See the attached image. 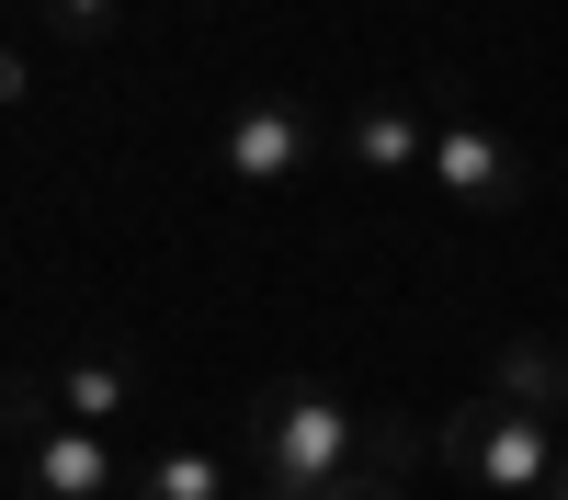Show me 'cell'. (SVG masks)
<instances>
[{
	"label": "cell",
	"mask_w": 568,
	"mask_h": 500,
	"mask_svg": "<svg viewBox=\"0 0 568 500\" xmlns=\"http://www.w3.org/2000/svg\"><path fill=\"white\" fill-rule=\"evenodd\" d=\"M375 467V432H364V409L342 387H318V376H284L262 398V421H251V478L262 489H296V500H329V489H353Z\"/></svg>",
	"instance_id": "1"
},
{
	"label": "cell",
	"mask_w": 568,
	"mask_h": 500,
	"mask_svg": "<svg viewBox=\"0 0 568 500\" xmlns=\"http://www.w3.org/2000/svg\"><path fill=\"white\" fill-rule=\"evenodd\" d=\"M433 455L466 478V489H489V500H546L557 489V432H546V409H500V398H466L455 421L433 432Z\"/></svg>",
	"instance_id": "2"
},
{
	"label": "cell",
	"mask_w": 568,
	"mask_h": 500,
	"mask_svg": "<svg viewBox=\"0 0 568 500\" xmlns=\"http://www.w3.org/2000/svg\"><path fill=\"white\" fill-rule=\"evenodd\" d=\"M12 455H23V500H103V489H125V455L91 421H58L45 376L12 387Z\"/></svg>",
	"instance_id": "3"
},
{
	"label": "cell",
	"mask_w": 568,
	"mask_h": 500,
	"mask_svg": "<svg viewBox=\"0 0 568 500\" xmlns=\"http://www.w3.org/2000/svg\"><path fill=\"white\" fill-rule=\"evenodd\" d=\"M433 194L466 205V216H500V205H524V194H535V160L511 149L500 125L444 114V125H433Z\"/></svg>",
	"instance_id": "4"
},
{
	"label": "cell",
	"mask_w": 568,
	"mask_h": 500,
	"mask_svg": "<svg viewBox=\"0 0 568 500\" xmlns=\"http://www.w3.org/2000/svg\"><path fill=\"white\" fill-rule=\"evenodd\" d=\"M307 160H318V114L284 103V91H262V103H240L216 125V171L227 182H296Z\"/></svg>",
	"instance_id": "5"
},
{
	"label": "cell",
	"mask_w": 568,
	"mask_h": 500,
	"mask_svg": "<svg viewBox=\"0 0 568 500\" xmlns=\"http://www.w3.org/2000/svg\"><path fill=\"white\" fill-rule=\"evenodd\" d=\"M433 125H444V114H420V103H353V114H342V160L375 171V182L433 171Z\"/></svg>",
	"instance_id": "6"
},
{
	"label": "cell",
	"mask_w": 568,
	"mask_h": 500,
	"mask_svg": "<svg viewBox=\"0 0 568 500\" xmlns=\"http://www.w3.org/2000/svg\"><path fill=\"white\" fill-rule=\"evenodd\" d=\"M45 398H58V421L114 432L125 409H149V376H136V353H69L58 376H45Z\"/></svg>",
	"instance_id": "7"
},
{
	"label": "cell",
	"mask_w": 568,
	"mask_h": 500,
	"mask_svg": "<svg viewBox=\"0 0 568 500\" xmlns=\"http://www.w3.org/2000/svg\"><path fill=\"white\" fill-rule=\"evenodd\" d=\"M240 478H227L216 443H160L149 467H136V500H227Z\"/></svg>",
	"instance_id": "8"
},
{
	"label": "cell",
	"mask_w": 568,
	"mask_h": 500,
	"mask_svg": "<svg viewBox=\"0 0 568 500\" xmlns=\"http://www.w3.org/2000/svg\"><path fill=\"white\" fill-rule=\"evenodd\" d=\"M557 387H568V353H546L535 330L489 353V398H500V409H557Z\"/></svg>",
	"instance_id": "9"
},
{
	"label": "cell",
	"mask_w": 568,
	"mask_h": 500,
	"mask_svg": "<svg viewBox=\"0 0 568 500\" xmlns=\"http://www.w3.org/2000/svg\"><path fill=\"white\" fill-rule=\"evenodd\" d=\"M34 23L58 34V45H103V34L125 23V0H34Z\"/></svg>",
	"instance_id": "10"
},
{
	"label": "cell",
	"mask_w": 568,
	"mask_h": 500,
	"mask_svg": "<svg viewBox=\"0 0 568 500\" xmlns=\"http://www.w3.org/2000/svg\"><path fill=\"white\" fill-rule=\"evenodd\" d=\"M329 500H420V489H409V467H364L353 489H329Z\"/></svg>",
	"instance_id": "11"
},
{
	"label": "cell",
	"mask_w": 568,
	"mask_h": 500,
	"mask_svg": "<svg viewBox=\"0 0 568 500\" xmlns=\"http://www.w3.org/2000/svg\"><path fill=\"white\" fill-rule=\"evenodd\" d=\"M240 500H296V489H240Z\"/></svg>",
	"instance_id": "12"
},
{
	"label": "cell",
	"mask_w": 568,
	"mask_h": 500,
	"mask_svg": "<svg viewBox=\"0 0 568 500\" xmlns=\"http://www.w3.org/2000/svg\"><path fill=\"white\" fill-rule=\"evenodd\" d=\"M557 353H568V341H557ZM557 421H568V387H557Z\"/></svg>",
	"instance_id": "13"
},
{
	"label": "cell",
	"mask_w": 568,
	"mask_h": 500,
	"mask_svg": "<svg viewBox=\"0 0 568 500\" xmlns=\"http://www.w3.org/2000/svg\"><path fill=\"white\" fill-rule=\"evenodd\" d=\"M546 500H568V467H557V489H546Z\"/></svg>",
	"instance_id": "14"
}]
</instances>
